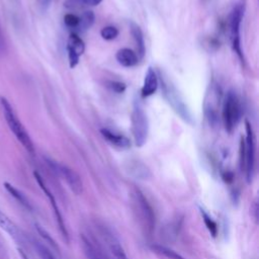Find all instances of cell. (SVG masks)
I'll use <instances>...</instances> for the list:
<instances>
[{
  "mask_svg": "<svg viewBox=\"0 0 259 259\" xmlns=\"http://www.w3.org/2000/svg\"><path fill=\"white\" fill-rule=\"evenodd\" d=\"M81 240L84 254L87 259H106L102 251L92 241H90L89 238H87L85 235H82Z\"/></svg>",
  "mask_w": 259,
  "mask_h": 259,
  "instance_id": "obj_15",
  "label": "cell"
},
{
  "mask_svg": "<svg viewBox=\"0 0 259 259\" xmlns=\"http://www.w3.org/2000/svg\"><path fill=\"white\" fill-rule=\"evenodd\" d=\"M102 0H82V3L83 4H86V5H91V6H95V5H98Z\"/></svg>",
  "mask_w": 259,
  "mask_h": 259,
  "instance_id": "obj_30",
  "label": "cell"
},
{
  "mask_svg": "<svg viewBox=\"0 0 259 259\" xmlns=\"http://www.w3.org/2000/svg\"><path fill=\"white\" fill-rule=\"evenodd\" d=\"M33 175H34V178H35L36 182L38 183L39 187L42 189V191H44V192L46 193V195L48 196V198H49V200H50V202H51V204H52V207H53V209H54V213H55L56 221H57V224H58V226H59L60 232H61L62 236L64 237V239L68 242V241H69L68 231H67V228H66V226H65V223H64L63 217H62V214H61V212H60L59 206H58V204H57V202H56V199H55L54 195L52 194L51 190H50V189L48 188V186L46 185V183H45V181H44L42 177H41V176H40L36 171L33 173Z\"/></svg>",
  "mask_w": 259,
  "mask_h": 259,
  "instance_id": "obj_10",
  "label": "cell"
},
{
  "mask_svg": "<svg viewBox=\"0 0 259 259\" xmlns=\"http://www.w3.org/2000/svg\"><path fill=\"white\" fill-rule=\"evenodd\" d=\"M108 86L112 91L116 93H122L125 90V84L118 81H110L108 82Z\"/></svg>",
  "mask_w": 259,
  "mask_h": 259,
  "instance_id": "obj_27",
  "label": "cell"
},
{
  "mask_svg": "<svg viewBox=\"0 0 259 259\" xmlns=\"http://www.w3.org/2000/svg\"><path fill=\"white\" fill-rule=\"evenodd\" d=\"M3 185H4L5 189H6L19 203H21L24 207H26V208H28V209H31V205H30L28 199L25 197V195H24L20 190H18L17 188H15L13 185H11V184L8 183V182H4Z\"/></svg>",
  "mask_w": 259,
  "mask_h": 259,
  "instance_id": "obj_19",
  "label": "cell"
},
{
  "mask_svg": "<svg viewBox=\"0 0 259 259\" xmlns=\"http://www.w3.org/2000/svg\"><path fill=\"white\" fill-rule=\"evenodd\" d=\"M132 199L135 210L137 212V217L140 220V224L148 234H152V232L155 229L156 220L155 212L151 204L149 203L147 197L141 190L135 189L132 193Z\"/></svg>",
  "mask_w": 259,
  "mask_h": 259,
  "instance_id": "obj_4",
  "label": "cell"
},
{
  "mask_svg": "<svg viewBox=\"0 0 259 259\" xmlns=\"http://www.w3.org/2000/svg\"><path fill=\"white\" fill-rule=\"evenodd\" d=\"M5 51V38H4V34L0 25V55L3 54V52Z\"/></svg>",
  "mask_w": 259,
  "mask_h": 259,
  "instance_id": "obj_28",
  "label": "cell"
},
{
  "mask_svg": "<svg viewBox=\"0 0 259 259\" xmlns=\"http://www.w3.org/2000/svg\"><path fill=\"white\" fill-rule=\"evenodd\" d=\"M68 59L70 68H75L80 60V57L85 51V44L77 33H71L67 42Z\"/></svg>",
  "mask_w": 259,
  "mask_h": 259,
  "instance_id": "obj_11",
  "label": "cell"
},
{
  "mask_svg": "<svg viewBox=\"0 0 259 259\" xmlns=\"http://www.w3.org/2000/svg\"><path fill=\"white\" fill-rule=\"evenodd\" d=\"M64 22L69 27H77L79 23V17L73 13H68L64 16Z\"/></svg>",
  "mask_w": 259,
  "mask_h": 259,
  "instance_id": "obj_26",
  "label": "cell"
},
{
  "mask_svg": "<svg viewBox=\"0 0 259 259\" xmlns=\"http://www.w3.org/2000/svg\"><path fill=\"white\" fill-rule=\"evenodd\" d=\"M104 236L110 253L112 254L114 259H128L119 241L113 235H111L109 232H105Z\"/></svg>",
  "mask_w": 259,
  "mask_h": 259,
  "instance_id": "obj_16",
  "label": "cell"
},
{
  "mask_svg": "<svg viewBox=\"0 0 259 259\" xmlns=\"http://www.w3.org/2000/svg\"><path fill=\"white\" fill-rule=\"evenodd\" d=\"M35 228H36V231L38 232V234H39L48 243H50V245H51L53 248L58 249V246H57L56 242L54 241V239L50 236V234H49L44 228H41V227L38 226V225H35Z\"/></svg>",
  "mask_w": 259,
  "mask_h": 259,
  "instance_id": "obj_25",
  "label": "cell"
},
{
  "mask_svg": "<svg viewBox=\"0 0 259 259\" xmlns=\"http://www.w3.org/2000/svg\"><path fill=\"white\" fill-rule=\"evenodd\" d=\"M152 249L154 250V252L166 257L167 259H185L183 256H181L179 253L175 252L174 250L162 246V245H153Z\"/></svg>",
  "mask_w": 259,
  "mask_h": 259,
  "instance_id": "obj_21",
  "label": "cell"
},
{
  "mask_svg": "<svg viewBox=\"0 0 259 259\" xmlns=\"http://www.w3.org/2000/svg\"><path fill=\"white\" fill-rule=\"evenodd\" d=\"M100 35L105 40H112L118 35V29L112 25L104 26L100 31Z\"/></svg>",
  "mask_w": 259,
  "mask_h": 259,
  "instance_id": "obj_22",
  "label": "cell"
},
{
  "mask_svg": "<svg viewBox=\"0 0 259 259\" xmlns=\"http://www.w3.org/2000/svg\"><path fill=\"white\" fill-rule=\"evenodd\" d=\"M100 133L102 135V137L112 146L119 148V149H127L131 147V142L130 140L123 136V135H119V134H115L112 133L111 131L107 130V128H102L100 130Z\"/></svg>",
  "mask_w": 259,
  "mask_h": 259,
  "instance_id": "obj_13",
  "label": "cell"
},
{
  "mask_svg": "<svg viewBox=\"0 0 259 259\" xmlns=\"http://www.w3.org/2000/svg\"><path fill=\"white\" fill-rule=\"evenodd\" d=\"M202 1H203V2H206V1H208V0H202Z\"/></svg>",
  "mask_w": 259,
  "mask_h": 259,
  "instance_id": "obj_31",
  "label": "cell"
},
{
  "mask_svg": "<svg viewBox=\"0 0 259 259\" xmlns=\"http://www.w3.org/2000/svg\"><path fill=\"white\" fill-rule=\"evenodd\" d=\"M246 10L245 0L237 1L229 15V30H230V39L232 42V48L237 54L240 60H243V52L241 48V38H240V27Z\"/></svg>",
  "mask_w": 259,
  "mask_h": 259,
  "instance_id": "obj_3",
  "label": "cell"
},
{
  "mask_svg": "<svg viewBox=\"0 0 259 259\" xmlns=\"http://www.w3.org/2000/svg\"><path fill=\"white\" fill-rule=\"evenodd\" d=\"M0 103H1L3 113H4L5 119L7 121V124L9 126L10 131L16 137L18 142L25 148V150L27 152H29L30 154H33L34 153L33 143L31 141L28 133L26 132V130L24 128V126L22 125L20 120L18 119L11 104L4 97H0Z\"/></svg>",
  "mask_w": 259,
  "mask_h": 259,
  "instance_id": "obj_2",
  "label": "cell"
},
{
  "mask_svg": "<svg viewBox=\"0 0 259 259\" xmlns=\"http://www.w3.org/2000/svg\"><path fill=\"white\" fill-rule=\"evenodd\" d=\"M52 1H53V0H36L38 6H39L41 9H47V8L51 5Z\"/></svg>",
  "mask_w": 259,
  "mask_h": 259,
  "instance_id": "obj_29",
  "label": "cell"
},
{
  "mask_svg": "<svg viewBox=\"0 0 259 259\" xmlns=\"http://www.w3.org/2000/svg\"><path fill=\"white\" fill-rule=\"evenodd\" d=\"M221 99V90L217 84H211L209 86V91L207 92L204 100V114L209 124L217 125L219 122V106Z\"/></svg>",
  "mask_w": 259,
  "mask_h": 259,
  "instance_id": "obj_9",
  "label": "cell"
},
{
  "mask_svg": "<svg viewBox=\"0 0 259 259\" xmlns=\"http://www.w3.org/2000/svg\"><path fill=\"white\" fill-rule=\"evenodd\" d=\"M132 132L136 146H144L148 138L149 121L143 105L141 104L139 99H136L134 101V107L132 112Z\"/></svg>",
  "mask_w": 259,
  "mask_h": 259,
  "instance_id": "obj_6",
  "label": "cell"
},
{
  "mask_svg": "<svg viewBox=\"0 0 259 259\" xmlns=\"http://www.w3.org/2000/svg\"><path fill=\"white\" fill-rule=\"evenodd\" d=\"M48 163L66 181L69 188L75 194L79 195V194L82 193L83 183H82L81 177L79 176V174L75 170H73L72 168H70V167H68L64 164H60V163H57V162L52 161V160H48Z\"/></svg>",
  "mask_w": 259,
  "mask_h": 259,
  "instance_id": "obj_8",
  "label": "cell"
},
{
  "mask_svg": "<svg viewBox=\"0 0 259 259\" xmlns=\"http://www.w3.org/2000/svg\"><path fill=\"white\" fill-rule=\"evenodd\" d=\"M115 58H116V61L118 62V64L125 68L134 67L139 62V58H138L137 54L133 50L127 49V48L118 50L116 52Z\"/></svg>",
  "mask_w": 259,
  "mask_h": 259,
  "instance_id": "obj_14",
  "label": "cell"
},
{
  "mask_svg": "<svg viewBox=\"0 0 259 259\" xmlns=\"http://www.w3.org/2000/svg\"><path fill=\"white\" fill-rule=\"evenodd\" d=\"M95 20V15L92 11H85L81 17H79V23L77 25L76 28H78V30L80 31H86L87 29H89Z\"/></svg>",
  "mask_w": 259,
  "mask_h": 259,
  "instance_id": "obj_20",
  "label": "cell"
},
{
  "mask_svg": "<svg viewBox=\"0 0 259 259\" xmlns=\"http://www.w3.org/2000/svg\"><path fill=\"white\" fill-rule=\"evenodd\" d=\"M201 214H202V218H203V222L207 228V230L209 231V233L214 237L217 235V232H218V227H217V224L205 212V211H201Z\"/></svg>",
  "mask_w": 259,
  "mask_h": 259,
  "instance_id": "obj_24",
  "label": "cell"
},
{
  "mask_svg": "<svg viewBox=\"0 0 259 259\" xmlns=\"http://www.w3.org/2000/svg\"><path fill=\"white\" fill-rule=\"evenodd\" d=\"M157 75H158V78L160 79L162 94L165 100L167 101V103L172 107V109L176 112L177 115H179V117L183 121H185L190 125H193L194 124L193 115L189 110L187 104L185 103L184 99L180 95L179 91L175 87V85L171 82V80L167 78V76H165L160 71Z\"/></svg>",
  "mask_w": 259,
  "mask_h": 259,
  "instance_id": "obj_1",
  "label": "cell"
},
{
  "mask_svg": "<svg viewBox=\"0 0 259 259\" xmlns=\"http://www.w3.org/2000/svg\"><path fill=\"white\" fill-rule=\"evenodd\" d=\"M131 32L137 45V50H138L137 56L139 60L143 59L146 53V45H145V37H144L143 31L139 25H137L136 23H131Z\"/></svg>",
  "mask_w": 259,
  "mask_h": 259,
  "instance_id": "obj_17",
  "label": "cell"
},
{
  "mask_svg": "<svg viewBox=\"0 0 259 259\" xmlns=\"http://www.w3.org/2000/svg\"><path fill=\"white\" fill-rule=\"evenodd\" d=\"M241 105L237 94L230 90L226 94L222 109V120L228 133H232L241 118Z\"/></svg>",
  "mask_w": 259,
  "mask_h": 259,
  "instance_id": "obj_5",
  "label": "cell"
},
{
  "mask_svg": "<svg viewBox=\"0 0 259 259\" xmlns=\"http://www.w3.org/2000/svg\"><path fill=\"white\" fill-rule=\"evenodd\" d=\"M35 249L40 259H56L53 253L41 243L35 242Z\"/></svg>",
  "mask_w": 259,
  "mask_h": 259,
  "instance_id": "obj_23",
  "label": "cell"
},
{
  "mask_svg": "<svg viewBox=\"0 0 259 259\" xmlns=\"http://www.w3.org/2000/svg\"><path fill=\"white\" fill-rule=\"evenodd\" d=\"M0 228L13 238H16L18 236V230L16 226L1 209H0Z\"/></svg>",
  "mask_w": 259,
  "mask_h": 259,
  "instance_id": "obj_18",
  "label": "cell"
},
{
  "mask_svg": "<svg viewBox=\"0 0 259 259\" xmlns=\"http://www.w3.org/2000/svg\"><path fill=\"white\" fill-rule=\"evenodd\" d=\"M246 139L244 141V167L246 170V177L250 182L254 176L255 171V157H256V143L255 136L251 123L246 120Z\"/></svg>",
  "mask_w": 259,
  "mask_h": 259,
  "instance_id": "obj_7",
  "label": "cell"
},
{
  "mask_svg": "<svg viewBox=\"0 0 259 259\" xmlns=\"http://www.w3.org/2000/svg\"><path fill=\"white\" fill-rule=\"evenodd\" d=\"M158 84H159V81H158V75L156 71L152 67H149L144 78V84L141 91L142 96L149 97L153 95L158 88Z\"/></svg>",
  "mask_w": 259,
  "mask_h": 259,
  "instance_id": "obj_12",
  "label": "cell"
}]
</instances>
